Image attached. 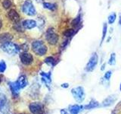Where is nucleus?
<instances>
[{"label": "nucleus", "mask_w": 121, "mask_h": 114, "mask_svg": "<svg viewBox=\"0 0 121 114\" xmlns=\"http://www.w3.org/2000/svg\"><path fill=\"white\" fill-rule=\"evenodd\" d=\"M98 56L97 55L96 52H93L92 56H91L90 59L89 60L88 63L86 64V71H92L95 68L97 64H98Z\"/></svg>", "instance_id": "7"}, {"label": "nucleus", "mask_w": 121, "mask_h": 114, "mask_svg": "<svg viewBox=\"0 0 121 114\" xmlns=\"http://www.w3.org/2000/svg\"><path fill=\"white\" fill-rule=\"evenodd\" d=\"M40 75H42V77H43V78H42V80L45 83V84H49L51 83V73L49 72V73H45V72H41Z\"/></svg>", "instance_id": "15"}, {"label": "nucleus", "mask_w": 121, "mask_h": 114, "mask_svg": "<svg viewBox=\"0 0 121 114\" xmlns=\"http://www.w3.org/2000/svg\"><path fill=\"white\" fill-rule=\"evenodd\" d=\"M37 23L34 20H25L22 22V26L25 29H33L35 27H36Z\"/></svg>", "instance_id": "11"}, {"label": "nucleus", "mask_w": 121, "mask_h": 114, "mask_svg": "<svg viewBox=\"0 0 121 114\" xmlns=\"http://www.w3.org/2000/svg\"><path fill=\"white\" fill-rule=\"evenodd\" d=\"M43 7L45 9H48L50 11H55L57 9L56 4H53L50 2H43Z\"/></svg>", "instance_id": "16"}, {"label": "nucleus", "mask_w": 121, "mask_h": 114, "mask_svg": "<svg viewBox=\"0 0 121 114\" xmlns=\"http://www.w3.org/2000/svg\"><path fill=\"white\" fill-rule=\"evenodd\" d=\"M119 24H120V25H121V14H120V18H119Z\"/></svg>", "instance_id": "31"}, {"label": "nucleus", "mask_w": 121, "mask_h": 114, "mask_svg": "<svg viewBox=\"0 0 121 114\" xmlns=\"http://www.w3.org/2000/svg\"><path fill=\"white\" fill-rule=\"evenodd\" d=\"M20 59L21 61V62L26 65V66H28V65H30L33 61V57L31 54L27 52H22L20 55Z\"/></svg>", "instance_id": "9"}, {"label": "nucleus", "mask_w": 121, "mask_h": 114, "mask_svg": "<svg viewBox=\"0 0 121 114\" xmlns=\"http://www.w3.org/2000/svg\"><path fill=\"white\" fill-rule=\"evenodd\" d=\"M107 31H108V24H107V23H104V24H103V28H102V35H101V44L103 43V41L105 39L106 35H107Z\"/></svg>", "instance_id": "18"}, {"label": "nucleus", "mask_w": 121, "mask_h": 114, "mask_svg": "<svg viewBox=\"0 0 121 114\" xmlns=\"http://www.w3.org/2000/svg\"><path fill=\"white\" fill-rule=\"evenodd\" d=\"M45 39L48 41V43L51 45H55L58 42L59 37L55 32V30L53 28H48L45 33Z\"/></svg>", "instance_id": "6"}, {"label": "nucleus", "mask_w": 121, "mask_h": 114, "mask_svg": "<svg viewBox=\"0 0 121 114\" xmlns=\"http://www.w3.org/2000/svg\"><path fill=\"white\" fill-rule=\"evenodd\" d=\"M22 11L24 14L29 15V16H34L36 14L35 7L30 0H26L24 2L22 5Z\"/></svg>", "instance_id": "4"}, {"label": "nucleus", "mask_w": 121, "mask_h": 114, "mask_svg": "<svg viewBox=\"0 0 121 114\" xmlns=\"http://www.w3.org/2000/svg\"><path fill=\"white\" fill-rule=\"evenodd\" d=\"M98 106V103L97 101H95V100H92L88 105L85 106V108L86 109H92V108L97 107Z\"/></svg>", "instance_id": "23"}, {"label": "nucleus", "mask_w": 121, "mask_h": 114, "mask_svg": "<svg viewBox=\"0 0 121 114\" xmlns=\"http://www.w3.org/2000/svg\"><path fill=\"white\" fill-rule=\"evenodd\" d=\"M60 114H68V113H67V111L66 109H60Z\"/></svg>", "instance_id": "30"}, {"label": "nucleus", "mask_w": 121, "mask_h": 114, "mask_svg": "<svg viewBox=\"0 0 121 114\" xmlns=\"http://www.w3.org/2000/svg\"><path fill=\"white\" fill-rule=\"evenodd\" d=\"M2 49L4 52L9 55H15L20 50V47L16 44H14L11 42H7L2 45Z\"/></svg>", "instance_id": "3"}, {"label": "nucleus", "mask_w": 121, "mask_h": 114, "mask_svg": "<svg viewBox=\"0 0 121 114\" xmlns=\"http://www.w3.org/2000/svg\"><path fill=\"white\" fill-rule=\"evenodd\" d=\"M61 87H64V88H67V87H69V84H67V83L62 84V85H61Z\"/></svg>", "instance_id": "29"}, {"label": "nucleus", "mask_w": 121, "mask_h": 114, "mask_svg": "<svg viewBox=\"0 0 121 114\" xmlns=\"http://www.w3.org/2000/svg\"><path fill=\"white\" fill-rule=\"evenodd\" d=\"M111 75H112V71H108L104 74V78L105 80H107V81H109V80L111 79Z\"/></svg>", "instance_id": "28"}, {"label": "nucleus", "mask_w": 121, "mask_h": 114, "mask_svg": "<svg viewBox=\"0 0 121 114\" xmlns=\"http://www.w3.org/2000/svg\"><path fill=\"white\" fill-rule=\"evenodd\" d=\"M115 100H116V98H113V96H111V97H108L107 99H106L105 100H104V102H103V106H109V105H111L113 102L115 101Z\"/></svg>", "instance_id": "21"}, {"label": "nucleus", "mask_w": 121, "mask_h": 114, "mask_svg": "<svg viewBox=\"0 0 121 114\" xmlns=\"http://www.w3.org/2000/svg\"><path fill=\"white\" fill-rule=\"evenodd\" d=\"M33 51L38 56H44L47 52V47L41 40H36L32 43Z\"/></svg>", "instance_id": "1"}, {"label": "nucleus", "mask_w": 121, "mask_h": 114, "mask_svg": "<svg viewBox=\"0 0 121 114\" xmlns=\"http://www.w3.org/2000/svg\"><path fill=\"white\" fill-rule=\"evenodd\" d=\"M82 109V106H79V105H72L69 107V110L71 114H78L79 112Z\"/></svg>", "instance_id": "14"}, {"label": "nucleus", "mask_w": 121, "mask_h": 114, "mask_svg": "<svg viewBox=\"0 0 121 114\" xmlns=\"http://www.w3.org/2000/svg\"><path fill=\"white\" fill-rule=\"evenodd\" d=\"M9 101L5 94L0 90V114H9Z\"/></svg>", "instance_id": "2"}, {"label": "nucleus", "mask_w": 121, "mask_h": 114, "mask_svg": "<svg viewBox=\"0 0 121 114\" xmlns=\"http://www.w3.org/2000/svg\"><path fill=\"white\" fill-rule=\"evenodd\" d=\"M116 63V55L114 52H113L111 54V56H110V59L108 61V64L111 65V66H113Z\"/></svg>", "instance_id": "24"}, {"label": "nucleus", "mask_w": 121, "mask_h": 114, "mask_svg": "<svg viewBox=\"0 0 121 114\" xmlns=\"http://www.w3.org/2000/svg\"><path fill=\"white\" fill-rule=\"evenodd\" d=\"M29 109L33 114H43L44 106L41 103H31L29 106Z\"/></svg>", "instance_id": "8"}, {"label": "nucleus", "mask_w": 121, "mask_h": 114, "mask_svg": "<svg viewBox=\"0 0 121 114\" xmlns=\"http://www.w3.org/2000/svg\"><path fill=\"white\" fill-rule=\"evenodd\" d=\"M120 90H121V84H120Z\"/></svg>", "instance_id": "35"}, {"label": "nucleus", "mask_w": 121, "mask_h": 114, "mask_svg": "<svg viewBox=\"0 0 121 114\" xmlns=\"http://www.w3.org/2000/svg\"><path fill=\"white\" fill-rule=\"evenodd\" d=\"M0 83H1V78H0Z\"/></svg>", "instance_id": "36"}, {"label": "nucleus", "mask_w": 121, "mask_h": 114, "mask_svg": "<svg viewBox=\"0 0 121 114\" xmlns=\"http://www.w3.org/2000/svg\"><path fill=\"white\" fill-rule=\"evenodd\" d=\"M6 69V64L4 61H0V73H2Z\"/></svg>", "instance_id": "26"}, {"label": "nucleus", "mask_w": 121, "mask_h": 114, "mask_svg": "<svg viewBox=\"0 0 121 114\" xmlns=\"http://www.w3.org/2000/svg\"><path fill=\"white\" fill-rule=\"evenodd\" d=\"M81 20H82V16L80 14H79L78 16L74 18L73 21H72L71 22V24L73 27H74V28H76V27H77L79 25V24H80V22H81Z\"/></svg>", "instance_id": "19"}, {"label": "nucleus", "mask_w": 121, "mask_h": 114, "mask_svg": "<svg viewBox=\"0 0 121 114\" xmlns=\"http://www.w3.org/2000/svg\"><path fill=\"white\" fill-rule=\"evenodd\" d=\"M75 34V31L73 29H68L67 30H65L64 33V36L67 39L68 38H71L73 37V36Z\"/></svg>", "instance_id": "20"}, {"label": "nucleus", "mask_w": 121, "mask_h": 114, "mask_svg": "<svg viewBox=\"0 0 121 114\" xmlns=\"http://www.w3.org/2000/svg\"><path fill=\"white\" fill-rule=\"evenodd\" d=\"M11 5V2L10 0H4L2 2V6L5 8V9H9V8Z\"/></svg>", "instance_id": "27"}, {"label": "nucleus", "mask_w": 121, "mask_h": 114, "mask_svg": "<svg viewBox=\"0 0 121 114\" xmlns=\"http://www.w3.org/2000/svg\"><path fill=\"white\" fill-rule=\"evenodd\" d=\"M36 1H37L38 2H43V0H36Z\"/></svg>", "instance_id": "34"}, {"label": "nucleus", "mask_w": 121, "mask_h": 114, "mask_svg": "<svg viewBox=\"0 0 121 114\" xmlns=\"http://www.w3.org/2000/svg\"><path fill=\"white\" fill-rule=\"evenodd\" d=\"M104 68H105V64H104L103 66H102V68H101V71H103Z\"/></svg>", "instance_id": "32"}, {"label": "nucleus", "mask_w": 121, "mask_h": 114, "mask_svg": "<svg viewBox=\"0 0 121 114\" xmlns=\"http://www.w3.org/2000/svg\"><path fill=\"white\" fill-rule=\"evenodd\" d=\"M11 39V36L9 33H3L0 35V40H1L3 43H7V42H10Z\"/></svg>", "instance_id": "17"}, {"label": "nucleus", "mask_w": 121, "mask_h": 114, "mask_svg": "<svg viewBox=\"0 0 121 114\" xmlns=\"http://www.w3.org/2000/svg\"><path fill=\"white\" fill-rule=\"evenodd\" d=\"M71 94L73 97L77 102L81 103L85 99V91L83 87L81 86H78L77 87H74L71 90Z\"/></svg>", "instance_id": "5"}, {"label": "nucleus", "mask_w": 121, "mask_h": 114, "mask_svg": "<svg viewBox=\"0 0 121 114\" xmlns=\"http://www.w3.org/2000/svg\"><path fill=\"white\" fill-rule=\"evenodd\" d=\"M9 18H10L11 21H12L14 23H17L20 20V16H19L18 13L14 9H11L9 12Z\"/></svg>", "instance_id": "12"}, {"label": "nucleus", "mask_w": 121, "mask_h": 114, "mask_svg": "<svg viewBox=\"0 0 121 114\" xmlns=\"http://www.w3.org/2000/svg\"><path fill=\"white\" fill-rule=\"evenodd\" d=\"M9 87L11 89V94L14 97H17L19 94V91H20L21 87L19 86L17 81H15V82H9Z\"/></svg>", "instance_id": "10"}, {"label": "nucleus", "mask_w": 121, "mask_h": 114, "mask_svg": "<svg viewBox=\"0 0 121 114\" xmlns=\"http://www.w3.org/2000/svg\"><path fill=\"white\" fill-rule=\"evenodd\" d=\"M116 18H117V14H116V13L113 12L112 14H110L109 16H108V24H113V23L115 22Z\"/></svg>", "instance_id": "22"}, {"label": "nucleus", "mask_w": 121, "mask_h": 114, "mask_svg": "<svg viewBox=\"0 0 121 114\" xmlns=\"http://www.w3.org/2000/svg\"><path fill=\"white\" fill-rule=\"evenodd\" d=\"M2 21L0 20V29H1V28H2Z\"/></svg>", "instance_id": "33"}, {"label": "nucleus", "mask_w": 121, "mask_h": 114, "mask_svg": "<svg viewBox=\"0 0 121 114\" xmlns=\"http://www.w3.org/2000/svg\"><path fill=\"white\" fill-rule=\"evenodd\" d=\"M45 62L47 63L48 65H49V66H54L55 61V59L53 58V57L49 56V57H47V58L45 59Z\"/></svg>", "instance_id": "25"}, {"label": "nucleus", "mask_w": 121, "mask_h": 114, "mask_svg": "<svg viewBox=\"0 0 121 114\" xmlns=\"http://www.w3.org/2000/svg\"><path fill=\"white\" fill-rule=\"evenodd\" d=\"M17 83L19 86H20L21 88H24V87H25L26 85H27V79H26V76L24 75H21L19 77L18 80H17Z\"/></svg>", "instance_id": "13"}]
</instances>
